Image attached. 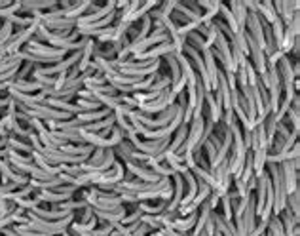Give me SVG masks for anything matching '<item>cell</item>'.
<instances>
[{
    "label": "cell",
    "mask_w": 300,
    "mask_h": 236,
    "mask_svg": "<svg viewBox=\"0 0 300 236\" xmlns=\"http://www.w3.org/2000/svg\"><path fill=\"white\" fill-rule=\"evenodd\" d=\"M27 215H29V223L27 225L33 230H36V232H40L44 236H61L65 230H69L71 223L76 219V214L67 215V217L57 219V221H46V219H40V217L29 214V212H27Z\"/></svg>",
    "instance_id": "cell-1"
},
{
    "label": "cell",
    "mask_w": 300,
    "mask_h": 236,
    "mask_svg": "<svg viewBox=\"0 0 300 236\" xmlns=\"http://www.w3.org/2000/svg\"><path fill=\"white\" fill-rule=\"evenodd\" d=\"M133 115H135V118L143 124L144 128L162 129V128H167V126L175 120V115H177V103L171 105V107L167 109V111H164V113H160L156 118H154V116H148V115H143V113H139V111H133Z\"/></svg>",
    "instance_id": "cell-2"
},
{
    "label": "cell",
    "mask_w": 300,
    "mask_h": 236,
    "mask_svg": "<svg viewBox=\"0 0 300 236\" xmlns=\"http://www.w3.org/2000/svg\"><path fill=\"white\" fill-rule=\"evenodd\" d=\"M177 103V93L173 92L171 88H167V90H164V92L160 93V97L154 101H150V103H143V105H139V113H143V115H148L152 116L154 113H164V111H167V109L171 107V105H175Z\"/></svg>",
    "instance_id": "cell-3"
},
{
    "label": "cell",
    "mask_w": 300,
    "mask_h": 236,
    "mask_svg": "<svg viewBox=\"0 0 300 236\" xmlns=\"http://www.w3.org/2000/svg\"><path fill=\"white\" fill-rule=\"evenodd\" d=\"M25 51H29V54L38 56V58H42V59H50V61H53V63H57V61L67 58V51L65 50L51 48V46L38 42V40H35V38H31L29 42L25 44Z\"/></svg>",
    "instance_id": "cell-4"
},
{
    "label": "cell",
    "mask_w": 300,
    "mask_h": 236,
    "mask_svg": "<svg viewBox=\"0 0 300 236\" xmlns=\"http://www.w3.org/2000/svg\"><path fill=\"white\" fill-rule=\"evenodd\" d=\"M298 170H300L298 158L287 160V162L279 164V173H281V179H283V187H285L287 196L298 189Z\"/></svg>",
    "instance_id": "cell-5"
},
{
    "label": "cell",
    "mask_w": 300,
    "mask_h": 236,
    "mask_svg": "<svg viewBox=\"0 0 300 236\" xmlns=\"http://www.w3.org/2000/svg\"><path fill=\"white\" fill-rule=\"evenodd\" d=\"M203 128H205V116L194 118L188 124V136L185 141V152H192L194 149H201V137H203Z\"/></svg>",
    "instance_id": "cell-6"
},
{
    "label": "cell",
    "mask_w": 300,
    "mask_h": 236,
    "mask_svg": "<svg viewBox=\"0 0 300 236\" xmlns=\"http://www.w3.org/2000/svg\"><path fill=\"white\" fill-rule=\"evenodd\" d=\"M169 143H171V137L162 139V141H141V139H135V141H133L131 145H133V147H135L139 152L146 154L148 158H154L156 154H160V152L167 150Z\"/></svg>",
    "instance_id": "cell-7"
},
{
    "label": "cell",
    "mask_w": 300,
    "mask_h": 236,
    "mask_svg": "<svg viewBox=\"0 0 300 236\" xmlns=\"http://www.w3.org/2000/svg\"><path fill=\"white\" fill-rule=\"evenodd\" d=\"M173 12L181 14L188 23H196V25H201V10L198 8V4H196L194 0H185V2H177Z\"/></svg>",
    "instance_id": "cell-8"
},
{
    "label": "cell",
    "mask_w": 300,
    "mask_h": 236,
    "mask_svg": "<svg viewBox=\"0 0 300 236\" xmlns=\"http://www.w3.org/2000/svg\"><path fill=\"white\" fill-rule=\"evenodd\" d=\"M171 54H175V46H173L171 40H165V42L158 44L154 48H150V50L144 51V54L131 56V59H135V61H148V59H160V58H165V56H171Z\"/></svg>",
    "instance_id": "cell-9"
},
{
    "label": "cell",
    "mask_w": 300,
    "mask_h": 236,
    "mask_svg": "<svg viewBox=\"0 0 300 236\" xmlns=\"http://www.w3.org/2000/svg\"><path fill=\"white\" fill-rule=\"evenodd\" d=\"M124 168L128 170V173L135 175L139 181H146V183H158L160 179H164V177H158V175L152 172V170H148V168H146V164H139V162H131V160H128V162H124Z\"/></svg>",
    "instance_id": "cell-10"
},
{
    "label": "cell",
    "mask_w": 300,
    "mask_h": 236,
    "mask_svg": "<svg viewBox=\"0 0 300 236\" xmlns=\"http://www.w3.org/2000/svg\"><path fill=\"white\" fill-rule=\"evenodd\" d=\"M59 8V0H25V2H19V12H29V14H35V12H51Z\"/></svg>",
    "instance_id": "cell-11"
},
{
    "label": "cell",
    "mask_w": 300,
    "mask_h": 236,
    "mask_svg": "<svg viewBox=\"0 0 300 236\" xmlns=\"http://www.w3.org/2000/svg\"><path fill=\"white\" fill-rule=\"evenodd\" d=\"M279 219H281V225H283V234L285 236H298L300 232V225H298V217H294L291 212H289V207H285L281 214L278 215Z\"/></svg>",
    "instance_id": "cell-12"
},
{
    "label": "cell",
    "mask_w": 300,
    "mask_h": 236,
    "mask_svg": "<svg viewBox=\"0 0 300 236\" xmlns=\"http://www.w3.org/2000/svg\"><path fill=\"white\" fill-rule=\"evenodd\" d=\"M294 158H300V147L298 143H294L289 150H281V152H276V154H268L266 156V164H281V162H287V160H294Z\"/></svg>",
    "instance_id": "cell-13"
},
{
    "label": "cell",
    "mask_w": 300,
    "mask_h": 236,
    "mask_svg": "<svg viewBox=\"0 0 300 236\" xmlns=\"http://www.w3.org/2000/svg\"><path fill=\"white\" fill-rule=\"evenodd\" d=\"M196 221H198V212H196V214L186 215V217H177L175 221H171L169 225H165V227H169V229H175V230H179V232H186V234H188V232L194 229Z\"/></svg>",
    "instance_id": "cell-14"
},
{
    "label": "cell",
    "mask_w": 300,
    "mask_h": 236,
    "mask_svg": "<svg viewBox=\"0 0 300 236\" xmlns=\"http://www.w3.org/2000/svg\"><path fill=\"white\" fill-rule=\"evenodd\" d=\"M228 10L232 12V15L236 17V23L237 27H239V31H245V25H247V15H249V12L245 10V6H243L242 0H232L230 2Z\"/></svg>",
    "instance_id": "cell-15"
},
{
    "label": "cell",
    "mask_w": 300,
    "mask_h": 236,
    "mask_svg": "<svg viewBox=\"0 0 300 236\" xmlns=\"http://www.w3.org/2000/svg\"><path fill=\"white\" fill-rule=\"evenodd\" d=\"M93 51H95V40L89 38L87 44L84 46V50H82V58H80L78 65H76V69H78L80 74L89 69V65H92V61H93Z\"/></svg>",
    "instance_id": "cell-16"
},
{
    "label": "cell",
    "mask_w": 300,
    "mask_h": 236,
    "mask_svg": "<svg viewBox=\"0 0 300 236\" xmlns=\"http://www.w3.org/2000/svg\"><path fill=\"white\" fill-rule=\"evenodd\" d=\"M10 88H12L14 92H19V93H36V92H42L44 90L42 84H38L36 80L29 82V80H15V78Z\"/></svg>",
    "instance_id": "cell-17"
},
{
    "label": "cell",
    "mask_w": 300,
    "mask_h": 236,
    "mask_svg": "<svg viewBox=\"0 0 300 236\" xmlns=\"http://www.w3.org/2000/svg\"><path fill=\"white\" fill-rule=\"evenodd\" d=\"M116 124V118H114V113L112 115H108L107 118H103L99 122H93V124H86L84 126V132H92V134H101V132H105V129H112Z\"/></svg>",
    "instance_id": "cell-18"
},
{
    "label": "cell",
    "mask_w": 300,
    "mask_h": 236,
    "mask_svg": "<svg viewBox=\"0 0 300 236\" xmlns=\"http://www.w3.org/2000/svg\"><path fill=\"white\" fill-rule=\"evenodd\" d=\"M257 14L264 19L266 23H274L278 19V15L274 12V6H272V0H262V2H257Z\"/></svg>",
    "instance_id": "cell-19"
},
{
    "label": "cell",
    "mask_w": 300,
    "mask_h": 236,
    "mask_svg": "<svg viewBox=\"0 0 300 236\" xmlns=\"http://www.w3.org/2000/svg\"><path fill=\"white\" fill-rule=\"evenodd\" d=\"M137 209L141 212V214H146V215H160L164 214L165 209H167V202H158V204H150V202H139L137 204Z\"/></svg>",
    "instance_id": "cell-20"
},
{
    "label": "cell",
    "mask_w": 300,
    "mask_h": 236,
    "mask_svg": "<svg viewBox=\"0 0 300 236\" xmlns=\"http://www.w3.org/2000/svg\"><path fill=\"white\" fill-rule=\"evenodd\" d=\"M165 61H167V67H169V80H171V86H175L177 82H179L181 78H183V74H181V67H179V61H177V58H175V54H171V56H165Z\"/></svg>",
    "instance_id": "cell-21"
},
{
    "label": "cell",
    "mask_w": 300,
    "mask_h": 236,
    "mask_svg": "<svg viewBox=\"0 0 300 236\" xmlns=\"http://www.w3.org/2000/svg\"><path fill=\"white\" fill-rule=\"evenodd\" d=\"M8 147L17 150V152H27V154H33V147L29 145V141H23V139L12 136V134L8 136Z\"/></svg>",
    "instance_id": "cell-22"
},
{
    "label": "cell",
    "mask_w": 300,
    "mask_h": 236,
    "mask_svg": "<svg viewBox=\"0 0 300 236\" xmlns=\"http://www.w3.org/2000/svg\"><path fill=\"white\" fill-rule=\"evenodd\" d=\"M86 206H87L86 200H67V202H59V204H55L57 209H61V212H71V214L80 212V209H84Z\"/></svg>",
    "instance_id": "cell-23"
},
{
    "label": "cell",
    "mask_w": 300,
    "mask_h": 236,
    "mask_svg": "<svg viewBox=\"0 0 300 236\" xmlns=\"http://www.w3.org/2000/svg\"><path fill=\"white\" fill-rule=\"evenodd\" d=\"M219 15H222L224 17V23L230 27V31L236 35L237 31H239V27H237V23H236V17L232 15V12L228 10V6L226 4H221V8H219Z\"/></svg>",
    "instance_id": "cell-24"
},
{
    "label": "cell",
    "mask_w": 300,
    "mask_h": 236,
    "mask_svg": "<svg viewBox=\"0 0 300 236\" xmlns=\"http://www.w3.org/2000/svg\"><path fill=\"white\" fill-rule=\"evenodd\" d=\"M283 120L285 122H289V124H291V126H293V129H291V132H293V134H296V136H298L300 134V111L298 109H289V111H287V115H285V118H283Z\"/></svg>",
    "instance_id": "cell-25"
},
{
    "label": "cell",
    "mask_w": 300,
    "mask_h": 236,
    "mask_svg": "<svg viewBox=\"0 0 300 236\" xmlns=\"http://www.w3.org/2000/svg\"><path fill=\"white\" fill-rule=\"evenodd\" d=\"M289 207V212L294 215V217H298L300 214V189H296L294 193H291L287 196V206Z\"/></svg>",
    "instance_id": "cell-26"
},
{
    "label": "cell",
    "mask_w": 300,
    "mask_h": 236,
    "mask_svg": "<svg viewBox=\"0 0 300 236\" xmlns=\"http://www.w3.org/2000/svg\"><path fill=\"white\" fill-rule=\"evenodd\" d=\"M14 36V25L10 21H4L2 27H0V50L10 42V38Z\"/></svg>",
    "instance_id": "cell-27"
},
{
    "label": "cell",
    "mask_w": 300,
    "mask_h": 236,
    "mask_svg": "<svg viewBox=\"0 0 300 236\" xmlns=\"http://www.w3.org/2000/svg\"><path fill=\"white\" fill-rule=\"evenodd\" d=\"M272 27V35H274V40H276V46H278V50H279V46H281V40H283V33H285V25H283V21L281 19H276V21L270 25Z\"/></svg>",
    "instance_id": "cell-28"
},
{
    "label": "cell",
    "mask_w": 300,
    "mask_h": 236,
    "mask_svg": "<svg viewBox=\"0 0 300 236\" xmlns=\"http://www.w3.org/2000/svg\"><path fill=\"white\" fill-rule=\"evenodd\" d=\"M76 107H78V113H89V111L103 109V105L95 99H78L76 101Z\"/></svg>",
    "instance_id": "cell-29"
},
{
    "label": "cell",
    "mask_w": 300,
    "mask_h": 236,
    "mask_svg": "<svg viewBox=\"0 0 300 236\" xmlns=\"http://www.w3.org/2000/svg\"><path fill=\"white\" fill-rule=\"evenodd\" d=\"M148 170H152V172L156 173L158 177H169L171 179L175 173H173V170L169 168L167 164H150V166H146Z\"/></svg>",
    "instance_id": "cell-30"
},
{
    "label": "cell",
    "mask_w": 300,
    "mask_h": 236,
    "mask_svg": "<svg viewBox=\"0 0 300 236\" xmlns=\"http://www.w3.org/2000/svg\"><path fill=\"white\" fill-rule=\"evenodd\" d=\"M167 88H171V80H169V76H160V78L150 86L148 92H156V93H162L164 90H167Z\"/></svg>",
    "instance_id": "cell-31"
},
{
    "label": "cell",
    "mask_w": 300,
    "mask_h": 236,
    "mask_svg": "<svg viewBox=\"0 0 300 236\" xmlns=\"http://www.w3.org/2000/svg\"><path fill=\"white\" fill-rule=\"evenodd\" d=\"M141 223H144V225H148L152 230H160L164 229V225H162V221L158 219V215H146L143 214L141 215Z\"/></svg>",
    "instance_id": "cell-32"
},
{
    "label": "cell",
    "mask_w": 300,
    "mask_h": 236,
    "mask_svg": "<svg viewBox=\"0 0 300 236\" xmlns=\"http://www.w3.org/2000/svg\"><path fill=\"white\" fill-rule=\"evenodd\" d=\"M141 212L139 209H135L133 214H126V217L120 221V225H124V227H128V225H133V223H137V221H141Z\"/></svg>",
    "instance_id": "cell-33"
},
{
    "label": "cell",
    "mask_w": 300,
    "mask_h": 236,
    "mask_svg": "<svg viewBox=\"0 0 300 236\" xmlns=\"http://www.w3.org/2000/svg\"><path fill=\"white\" fill-rule=\"evenodd\" d=\"M31 72H33V63L23 65V67H19L17 74H15V80H27V76H29Z\"/></svg>",
    "instance_id": "cell-34"
},
{
    "label": "cell",
    "mask_w": 300,
    "mask_h": 236,
    "mask_svg": "<svg viewBox=\"0 0 300 236\" xmlns=\"http://www.w3.org/2000/svg\"><path fill=\"white\" fill-rule=\"evenodd\" d=\"M92 217H93V207L92 206H86L84 209H80V217L76 219V221L84 225V223H87L89 219H92Z\"/></svg>",
    "instance_id": "cell-35"
},
{
    "label": "cell",
    "mask_w": 300,
    "mask_h": 236,
    "mask_svg": "<svg viewBox=\"0 0 300 236\" xmlns=\"http://www.w3.org/2000/svg\"><path fill=\"white\" fill-rule=\"evenodd\" d=\"M158 232H160L162 236H190V232L186 234V232H179V230L169 229V227H164V229H160Z\"/></svg>",
    "instance_id": "cell-36"
},
{
    "label": "cell",
    "mask_w": 300,
    "mask_h": 236,
    "mask_svg": "<svg viewBox=\"0 0 300 236\" xmlns=\"http://www.w3.org/2000/svg\"><path fill=\"white\" fill-rule=\"evenodd\" d=\"M207 204H209V207H211V212H215L217 206L221 204V196H219L217 193H211L209 194V198H207Z\"/></svg>",
    "instance_id": "cell-37"
},
{
    "label": "cell",
    "mask_w": 300,
    "mask_h": 236,
    "mask_svg": "<svg viewBox=\"0 0 300 236\" xmlns=\"http://www.w3.org/2000/svg\"><path fill=\"white\" fill-rule=\"evenodd\" d=\"M293 74L296 76V78L300 76V63L298 61H293Z\"/></svg>",
    "instance_id": "cell-38"
}]
</instances>
